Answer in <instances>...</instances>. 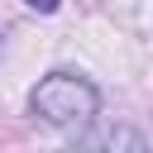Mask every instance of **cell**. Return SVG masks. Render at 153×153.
Returning a JSON list of instances; mask_svg holds the SVG:
<instances>
[{
	"label": "cell",
	"mask_w": 153,
	"mask_h": 153,
	"mask_svg": "<svg viewBox=\"0 0 153 153\" xmlns=\"http://www.w3.org/2000/svg\"><path fill=\"white\" fill-rule=\"evenodd\" d=\"M29 110L43 120V124H57V129H76L86 124L96 110H100V91L76 76V72H48L33 91H29Z\"/></svg>",
	"instance_id": "1"
},
{
	"label": "cell",
	"mask_w": 153,
	"mask_h": 153,
	"mask_svg": "<svg viewBox=\"0 0 153 153\" xmlns=\"http://www.w3.org/2000/svg\"><path fill=\"white\" fill-rule=\"evenodd\" d=\"M57 153H148V139L129 124H105V129H91Z\"/></svg>",
	"instance_id": "2"
},
{
	"label": "cell",
	"mask_w": 153,
	"mask_h": 153,
	"mask_svg": "<svg viewBox=\"0 0 153 153\" xmlns=\"http://www.w3.org/2000/svg\"><path fill=\"white\" fill-rule=\"evenodd\" d=\"M24 5H29V10H38V14H53L62 0H24Z\"/></svg>",
	"instance_id": "3"
}]
</instances>
